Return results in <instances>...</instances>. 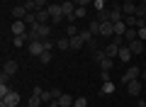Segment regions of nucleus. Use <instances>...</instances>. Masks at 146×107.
I'll list each match as a JSON object with an SVG mask.
<instances>
[{
    "mask_svg": "<svg viewBox=\"0 0 146 107\" xmlns=\"http://www.w3.org/2000/svg\"><path fill=\"white\" fill-rule=\"evenodd\" d=\"M134 39H139V34H136V29H131V27H129V29L124 32V41L129 44V41H134Z\"/></svg>",
    "mask_w": 146,
    "mask_h": 107,
    "instance_id": "393cba45",
    "label": "nucleus"
},
{
    "mask_svg": "<svg viewBox=\"0 0 146 107\" xmlns=\"http://www.w3.org/2000/svg\"><path fill=\"white\" fill-rule=\"evenodd\" d=\"M27 27H29V25H27L25 20H15V22H12V27H10V32L15 37H25L27 34Z\"/></svg>",
    "mask_w": 146,
    "mask_h": 107,
    "instance_id": "7ed1b4c3",
    "label": "nucleus"
},
{
    "mask_svg": "<svg viewBox=\"0 0 146 107\" xmlns=\"http://www.w3.org/2000/svg\"><path fill=\"white\" fill-rule=\"evenodd\" d=\"M25 39H27V44H29V41H42V37L36 34L34 29H29V32H27V34H25Z\"/></svg>",
    "mask_w": 146,
    "mask_h": 107,
    "instance_id": "bb28decb",
    "label": "nucleus"
},
{
    "mask_svg": "<svg viewBox=\"0 0 146 107\" xmlns=\"http://www.w3.org/2000/svg\"><path fill=\"white\" fill-rule=\"evenodd\" d=\"M134 15L139 17V20H144V17H146V5H144V3H141V5H136V12H134Z\"/></svg>",
    "mask_w": 146,
    "mask_h": 107,
    "instance_id": "c85d7f7f",
    "label": "nucleus"
},
{
    "mask_svg": "<svg viewBox=\"0 0 146 107\" xmlns=\"http://www.w3.org/2000/svg\"><path fill=\"white\" fill-rule=\"evenodd\" d=\"M49 15H51V25H58L63 20V10H61V3H49L46 5Z\"/></svg>",
    "mask_w": 146,
    "mask_h": 107,
    "instance_id": "f257e3e1",
    "label": "nucleus"
},
{
    "mask_svg": "<svg viewBox=\"0 0 146 107\" xmlns=\"http://www.w3.org/2000/svg\"><path fill=\"white\" fill-rule=\"evenodd\" d=\"M25 7H27V12H36V5H34V0H25Z\"/></svg>",
    "mask_w": 146,
    "mask_h": 107,
    "instance_id": "72a5a7b5",
    "label": "nucleus"
},
{
    "mask_svg": "<svg viewBox=\"0 0 146 107\" xmlns=\"http://www.w3.org/2000/svg\"><path fill=\"white\" fill-rule=\"evenodd\" d=\"M105 3H107V0H93V7H95V10H105Z\"/></svg>",
    "mask_w": 146,
    "mask_h": 107,
    "instance_id": "473e14b6",
    "label": "nucleus"
},
{
    "mask_svg": "<svg viewBox=\"0 0 146 107\" xmlns=\"http://www.w3.org/2000/svg\"><path fill=\"white\" fill-rule=\"evenodd\" d=\"M136 34H139V39H141V41H146V25H141L139 29H136Z\"/></svg>",
    "mask_w": 146,
    "mask_h": 107,
    "instance_id": "f704fd0d",
    "label": "nucleus"
},
{
    "mask_svg": "<svg viewBox=\"0 0 146 107\" xmlns=\"http://www.w3.org/2000/svg\"><path fill=\"white\" fill-rule=\"evenodd\" d=\"M100 37H115V25L112 22H100Z\"/></svg>",
    "mask_w": 146,
    "mask_h": 107,
    "instance_id": "0eeeda50",
    "label": "nucleus"
},
{
    "mask_svg": "<svg viewBox=\"0 0 146 107\" xmlns=\"http://www.w3.org/2000/svg\"><path fill=\"white\" fill-rule=\"evenodd\" d=\"M56 46L61 51H68L71 49V39H68V37H61V39H56Z\"/></svg>",
    "mask_w": 146,
    "mask_h": 107,
    "instance_id": "412c9836",
    "label": "nucleus"
},
{
    "mask_svg": "<svg viewBox=\"0 0 146 107\" xmlns=\"http://www.w3.org/2000/svg\"><path fill=\"white\" fill-rule=\"evenodd\" d=\"M88 29H90V34H93V37H100V20H93L88 25Z\"/></svg>",
    "mask_w": 146,
    "mask_h": 107,
    "instance_id": "5701e85b",
    "label": "nucleus"
},
{
    "mask_svg": "<svg viewBox=\"0 0 146 107\" xmlns=\"http://www.w3.org/2000/svg\"><path fill=\"white\" fill-rule=\"evenodd\" d=\"M73 3H76L78 7H88V5H93V0H73Z\"/></svg>",
    "mask_w": 146,
    "mask_h": 107,
    "instance_id": "e433bc0d",
    "label": "nucleus"
},
{
    "mask_svg": "<svg viewBox=\"0 0 146 107\" xmlns=\"http://www.w3.org/2000/svg\"><path fill=\"white\" fill-rule=\"evenodd\" d=\"M73 102H76V97L68 95V92H63V95L58 97V105H61V107H73Z\"/></svg>",
    "mask_w": 146,
    "mask_h": 107,
    "instance_id": "a211bd4d",
    "label": "nucleus"
},
{
    "mask_svg": "<svg viewBox=\"0 0 146 107\" xmlns=\"http://www.w3.org/2000/svg\"><path fill=\"white\" fill-rule=\"evenodd\" d=\"M73 107H88V100H85L83 95H80V97H76V102H73Z\"/></svg>",
    "mask_w": 146,
    "mask_h": 107,
    "instance_id": "7c9ffc66",
    "label": "nucleus"
},
{
    "mask_svg": "<svg viewBox=\"0 0 146 107\" xmlns=\"http://www.w3.org/2000/svg\"><path fill=\"white\" fill-rule=\"evenodd\" d=\"M42 88H34V90H32V97H29V102H27V105H29V107H42Z\"/></svg>",
    "mask_w": 146,
    "mask_h": 107,
    "instance_id": "39448f33",
    "label": "nucleus"
},
{
    "mask_svg": "<svg viewBox=\"0 0 146 107\" xmlns=\"http://www.w3.org/2000/svg\"><path fill=\"white\" fill-rule=\"evenodd\" d=\"M83 17H88V12H85V7H76V12H73V15L68 17V22H76V20H83Z\"/></svg>",
    "mask_w": 146,
    "mask_h": 107,
    "instance_id": "6ab92c4d",
    "label": "nucleus"
},
{
    "mask_svg": "<svg viewBox=\"0 0 146 107\" xmlns=\"http://www.w3.org/2000/svg\"><path fill=\"white\" fill-rule=\"evenodd\" d=\"M127 46L131 49V54H144V49H146V41H141V39H134V41H129Z\"/></svg>",
    "mask_w": 146,
    "mask_h": 107,
    "instance_id": "ddd939ff",
    "label": "nucleus"
},
{
    "mask_svg": "<svg viewBox=\"0 0 146 107\" xmlns=\"http://www.w3.org/2000/svg\"><path fill=\"white\" fill-rule=\"evenodd\" d=\"M144 71H146V63H144Z\"/></svg>",
    "mask_w": 146,
    "mask_h": 107,
    "instance_id": "ea45409f",
    "label": "nucleus"
},
{
    "mask_svg": "<svg viewBox=\"0 0 146 107\" xmlns=\"http://www.w3.org/2000/svg\"><path fill=\"white\" fill-rule=\"evenodd\" d=\"M107 12H110V22H112V25L124 20V12H122V7H110Z\"/></svg>",
    "mask_w": 146,
    "mask_h": 107,
    "instance_id": "9d476101",
    "label": "nucleus"
},
{
    "mask_svg": "<svg viewBox=\"0 0 146 107\" xmlns=\"http://www.w3.org/2000/svg\"><path fill=\"white\" fill-rule=\"evenodd\" d=\"M127 90H129L131 97H139V92H141V78H136V80L127 83Z\"/></svg>",
    "mask_w": 146,
    "mask_h": 107,
    "instance_id": "6e6552de",
    "label": "nucleus"
},
{
    "mask_svg": "<svg viewBox=\"0 0 146 107\" xmlns=\"http://www.w3.org/2000/svg\"><path fill=\"white\" fill-rule=\"evenodd\" d=\"M3 73L12 78L17 73V61H12V58H10V61H5V63H3Z\"/></svg>",
    "mask_w": 146,
    "mask_h": 107,
    "instance_id": "4468645a",
    "label": "nucleus"
},
{
    "mask_svg": "<svg viewBox=\"0 0 146 107\" xmlns=\"http://www.w3.org/2000/svg\"><path fill=\"white\" fill-rule=\"evenodd\" d=\"M29 29H34L42 39H49V37H51V25H32Z\"/></svg>",
    "mask_w": 146,
    "mask_h": 107,
    "instance_id": "423d86ee",
    "label": "nucleus"
},
{
    "mask_svg": "<svg viewBox=\"0 0 146 107\" xmlns=\"http://www.w3.org/2000/svg\"><path fill=\"white\" fill-rule=\"evenodd\" d=\"M139 76H141V68H139V66H129L124 73H122V85H127V83L136 80Z\"/></svg>",
    "mask_w": 146,
    "mask_h": 107,
    "instance_id": "f03ea898",
    "label": "nucleus"
},
{
    "mask_svg": "<svg viewBox=\"0 0 146 107\" xmlns=\"http://www.w3.org/2000/svg\"><path fill=\"white\" fill-rule=\"evenodd\" d=\"M110 41H112V44H117V46H124V37H122V34H115Z\"/></svg>",
    "mask_w": 146,
    "mask_h": 107,
    "instance_id": "2f4dec72",
    "label": "nucleus"
},
{
    "mask_svg": "<svg viewBox=\"0 0 146 107\" xmlns=\"http://www.w3.org/2000/svg\"><path fill=\"white\" fill-rule=\"evenodd\" d=\"M131 56H134V54H131V49H129V46L124 44V46L119 49V56H117V58H119L122 63H129V61H131Z\"/></svg>",
    "mask_w": 146,
    "mask_h": 107,
    "instance_id": "2eb2a0df",
    "label": "nucleus"
},
{
    "mask_svg": "<svg viewBox=\"0 0 146 107\" xmlns=\"http://www.w3.org/2000/svg\"><path fill=\"white\" fill-rule=\"evenodd\" d=\"M27 51H29L32 56H42L46 49H44V41H29L27 44Z\"/></svg>",
    "mask_w": 146,
    "mask_h": 107,
    "instance_id": "20e7f679",
    "label": "nucleus"
},
{
    "mask_svg": "<svg viewBox=\"0 0 146 107\" xmlns=\"http://www.w3.org/2000/svg\"><path fill=\"white\" fill-rule=\"evenodd\" d=\"M144 5H146V0H144Z\"/></svg>",
    "mask_w": 146,
    "mask_h": 107,
    "instance_id": "a19ab883",
    "label": "nucleus"
},
{
    "mask_svg": "<svg viewBox=\"0 0 146 107\" xmlns=\"http://www.w3.org/2000/svg\"><path fill=\"white\" fill-rule=\"evenodd\" d=\"M136 107H146V105H144V100H139V105H136Z\"/></svg>",
    "mask_w": 146,
    "mask_h": 107,
    "instance_id": "58836bf2",
    "label": "nucleus"
},
{
    "mask_svg": "<svg viewBox=\"0 0 146 107\" xmlns=\"http://www.w3.org/2000/svg\"><path fill=\"white\" fill-rule=\"evenodd\" d=\"M68 39H71V49H73V51H78V49H83V46H85V39H83L80 34H76V37H68Z\"/></svg>",
    "mask_w": 146,
    "mask_h": 107,
    "instance_id": "f3484780",
    "label": "nucleus"
},
{
    "mask_svg": "<svg viewBox=\"0 0 146 107\" xmlns=\"http://www.w3.org/2000/svg\"><path fill=\"white\" fill-rule=\"evenodd\" d=\"M12 17H15V20H25V17H27V7L25 5H17L15 10H12Z\"/></svg>",
    "mask_w": 146,
    "mask_h": 107,
    "instance_id": "aec40b11",
    "label": "nucleus"
},
{
    "mask_svg": "<svg viewBox=\"0 0 146 107\" xmlns=\"http://www.w3.org/2000/svg\"><path fill=\"white\" fill-rule=\"evenodd\" d=\"M76 34H80V32H78V27H76V22H71V25L66 27V37H76Z\"/></svg>",
    "mask_w": 146,
    "mask_h": 107,
    "instance_id": "cd10ccee",
    "label": "nucleus"
},
{
    "mask_svg": "<svg viewBox=\"0 0 146 107\" xmlns=\"http://www.w3.org/2000/svg\"><path fill=\"white\" fill-rule=\"evenodd\" d=\"M39 61H42V63H49V61H51V51H44L42 56H39Z\"/></svg>",
    "mask_w": 146,
    "mask_h": 107,
    "instance_id": "c9c22d12",
    "label": "nucleus"
},
{
    "mask_svg": "<svg viewBox=\"0 0 146 107\" xmlns=\"http://www.w3.org/2000/svg\"><path fill=\"white\" fill-rule=\"evenodd\" d=\"M46 107H61V105H58V100H51V102H46Z\"/></svg>",
    "mask_w": 146,
    "mask_h": 107,
    "instance_id": "4c0bfd02",
    "label": "nucleus"
},
{
    "mask_svg": "<svg viewBox=\"0 0 146 107\" xmlns=\"http://www.w3.org/2000/svg\"><path fill=\"white\" fill-rule=\"evenodd\" d=\"M3 102H5L7 107H17V105H20V95H17V92L12 90L10 95H5V97H3Z\"/></svg>",
    "mask_w": 146,
    "mask_h": 107,
    "instance_id": "dca6fc26",
    "label": "nucleus"
},
{
    "mask_svg": "<svg viewBox=\"0 0 146 107\" xmlns=\"http://www.w3.org/2000/svg\"><path fill=\"white\" fill-rule=\"evenodd\" d=\"M76 7H78V5H76V3H73V0H63V3H61V10H63V17H71L73 12H76Z\"/></svg>",
    "mask_w": 146,
    "mask_h": 107,
    "instance_id": "9b49d317",
    "label": "nucleus"
},
{
    "mask_svg": "<svg viewBox=\"0 0 146 107\" xmlns=\"http://www.w3.org/2000/svg\"><path fill=\"white\" fill-rule=\"evenodd\" d=\"M127 29H129V27H127V22L124 20H122V22H115V34H122V37H124V32Z\"/></svg>",
    "mask_w": 146,
    "mask_h": 107,
    "instance_id": "b1692460",
    "label": "nucleus"
},
{
    "mask_svg": "<svg viewBox=\"0 0 146 107\" xmlns=\"http://www.w3.org/2000/svg\"><path fill=\"white\" fill-rule=\"evenodd\" d=\"M85 46H88V49H90V51L95 54V51H100V39H98V37H93V39H90V41H88Z\"/></svg>",
    "mask_w": 146,
    "mask_h": 107,
    "instance_id": "a878e982",
    "label": "nucleus"
},
{
    "mask_svg": "<svg viewBox=\"0 0 146 107\" xmlns=\"http://www.w3.org/2000/svg\"><path fill=\"white\" fill-rule=\"evenodd\" d=\"M34 15H36V22H39V25H49V22H51V15H49V10H46V7L36 10Z\"/></svg>",
    "mask_w": 146,
    "mask_h": 107,
    "instance_id": "f8f14e48",
    "label": "nucleus"
},
{
    "mask_svg": "<svg viewBox=\"0 0 146 107\" xmlns=\"http://www.w3.org/2000/svg\"><path fill=\"white\" fill-rule=\"evenodd\" d=\"M115 83H112V80H105L102 83V95H112V92H115Z\"/></svg>",
    "mask_w": 146,
    "mask_h": 107,
    "instance_id": "4be33fe9",
    "label": "nucleus"
},
{
    "mask_svg": "<svg viewBox=\"0 0 146 107\" xmlns=\"http://www.w3.org/2000/svg\"><path fill=\"white\" fill-rule=\"evenodd\" d=\"M119 49H122V46H117V44H112V41H110L102 51H105V56H107V58H117V56H119Z\"/></svg>",
    "mask_w": 146,
    "mask_h": 107,
    "instance_id": "1a4fd4ad",
    "label": "nucleus"
},
{
    "mask_svg": "<svg viewBox=\"0 0 146 107\" xmlns=\"http://www.w3.org/2000/svg\"><path fill=\"white\" fill-rule=\"evenodd\" d=\"M12 44L20 49V46H25V44H27V39H25V37H12Z\"/></svg>",
    "mask_w": 146,
    "mask_h": 107,
    "instance_id": "c756f323",
    "label": "nucleus"
}]
</instances>
